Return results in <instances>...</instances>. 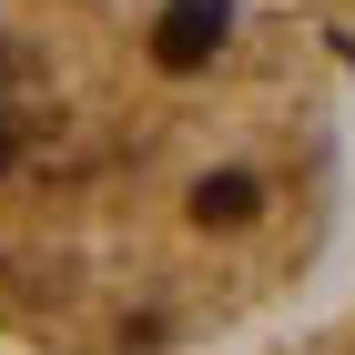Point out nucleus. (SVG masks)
Returning a JSON list of instances; mask_svg holds the SVG:
<instances>
[{
	"mask_svg": "<svg viewBox=\"0 0 355 355\" xmlns=\"http://www.w3.org/2000/svg\"><path fill=\"white\" fill-rule=\"evenodd\" d=\"M345 203L325 31L284 0H0V355H214L315 284Z\"/></svg>",
	"mask_w": 355,
	"mask_h": 355,
	"instance_id": "obj_1",
	"label": "nucleus"
},
{
	"mask_svg": "<svg viewBox=\"0 0 355 355\" xmlns=\"http://www.w3.org/2000/svg\"><path fill=\"white\" fill-rule=\"evenodd\" d=\"M214 355H355V295L335 304V315H315V325H295V335H274V345H214Z\"/></svg>",
	"mask_w": 355,
	"mask_h": 355,
	"instance_id": "obj_2",
	"label": "nucleus"
},
{
	"mask_svg": "<svg viewBox=\"0 0 355 355\" xmlns=\"http://www.w3.org/2000/svg\"><path fill=\"white\" fill-rule=\"evenodd\" d=\"M284 10H304L325 41H345V51H355V0H284Z\"/></svg>",
	"mask_w": 355,
	"mask_h": 355,
	"instance_id": "obj_3",
	"label": "nucleus"
}]
</instances>
